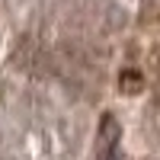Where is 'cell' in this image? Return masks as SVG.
Returning <instances> with one entry per match:
<instances>
[{"label":"cell","instance_id":"cell-1","mask_svg":"<svg viewBox=\"0 0 160 160\" xmlns=\"http://www.w3.org/2000/svg\"><path fill=\"white\" fill-rule=\"evenodd\" d=\"M118 148H122V125L112 112H106L96 131V160H122Z\"/></svg>","mask_w":160,"mask_h":160},{"label":"cell","instance_id":"cell-2","mask_svg":"<svg viewBox=\"0 0 160 160\" xmlns=\"http://www.w3.org/2000/svg\"><path fill=\"white\" fill-rule=\"evenodd\" d=\"M118 87H122L125 93H138V90L144 87V80H141V74H138V71H125L122 77H118Z\"/></svg>","mask_w":160,"mask_h":160}]
</instances>
